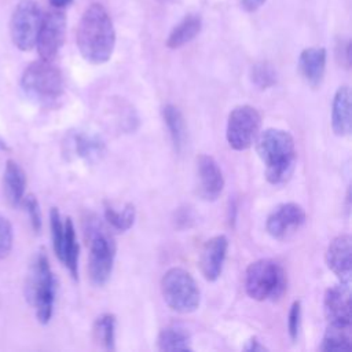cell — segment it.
<instances>
[{
  "label": "cell",
  "mask_w": 352,
  "mask_h": 352,
  "mask_svg": "<svg viewBox=\"0 0 352 352\" xmlns=\"http://www.w3.org/2000/svg\"><path fill=\"white\" fill-rule=\"evenodd\" d=\"M76 43L81 56L92 63H106L114 51L116 30L107 10L99 4H91L82 14L76 34Z\"/></svg>",
  "instance_id": "6da1fadb"
},
{
  "label": "cell",
  "mask_w": 352,
  "mask_h": 352,
  "mask_svg": "<svg viewBox=\"0 0 352 352\" xmlns=\"http://www.w3.org/2000/svg\"><path fill=\"white\" fill-rule=\"evenodd\" d=\"M256 151L265 166V179L274 186L289 182L293 176L297 150L293 136L283 129L268 128L256 138Z\"/></svg>",
  "instance_id": "7a4b0ae2"
},
{
  "label": "cell",
  "mask_w": 352,
  "mask_h": 352,
  "mask_svg": "<svg viewBox=\"0 0 352 352\" xmlns=\"http://www.w3.org/2000/svg\"><path fill=\"white\" fill-rule=\"evenodd\" d=\"M84 232L88 245V274L95 286H103L111 275L116 242L109 228L95 216H89L84 223Z\"/></svg>",
  "instance_id": "3957f363"
},
{
  "label": "cell",
  "mask_w": 352,
  "mask_h": 352,
  "mask_svg": "<svg viewBox=\"0 0 352 352\" xmlns=\"http://www.w3.org/2000/svg\"><path fill=\"white\" fill-rule=\"evenodd\" d=\"M243 285L250 298L256 301H275L287 289V275L279 263L260 258L246 268Z\"/></svg>",
  "instance_id": "277c9868"
},
{
  "label": "cell",
  "mask_w": 352,
  "mask_h": 352,
  "mask_svg": "<svg viewBox=\"0 0 352 352\" xmlns=\"http://www.w3.org/2000/svg\"><path fill=\"white\" fill-rule=\"evenodd\" d=\"M56 282L51 271L48 257L44 252L36 254L26 286V296L36 311V318L41 324H47L54 312Z\"/></svg>",
  "instance_id": "5b68a950"
},
{
  "label": "cell",
  "mask_w": 352,
  "mask_h": 352,
  "mask_svg": "<svg viewBox=\"0 0 352 352\" xmlns=\"http://www.w3.org/2000/svg\"><path fill=\"white\" fill-rule=\"evenodd\" d=\"M23 91L33 99L51 103L65 92V81L60 70L50 60H34L26 66L21 77Z\"/></svg>",
  "instance_id": "8992f818"
},
{
  "label": "cell",
  "mask_w": 352,
  "mask_h": 352,
  "mask_svg": "<svg viewBox=\"0 0 352 352\" xmlns=\"http://www.w3.org/2000/svg\"><path fill=\"white\" fill-rule=\"evenodd\" d=\"M161 293L166 305L175 312L191 314L199 307V287L192 275L180 267H172L164 274Z\"/></svg>",
  "instance_id": "52a82bcc"
},
{
  "label": "cell",
  "mask_w": 352,
  "mask_h": 352,
  "mask_svg": "<svg viewBox=\"0 0 352 352\" xmlns=\"http://www.w3.org/2000/svg\"><path fill=\"white\" fill-rule=\"evenodd\" d=\"M43 14L34 0H21L11 15L10 34L14 45L21 51H30L36 47Z\"/></svg>",
  "instance_id": "ba28073f"
},
{
  "label": "cell",
  "mask_w": 352,
  "mask_h": 352,
  "mask_svg": "<svg viewBox=\"0 0 352 352\" xmlns=\"http://www.w3.org/2000/svg\"><path fill=\"white\" fill-rule=\"evenodd\" d=\"M261 116L257 109L249 104L234 107L227 120L226 138L231 148L236 151L248 150L260 133Z\"/></svg>",
  "instance_id": "9c48e42d"
},
{
  "label": "cell",
  "mask_w": 352,
  "mask_h": 352,
  "mask_svg": "<svg viewBox=\"0 0 352 352\" xmlns=\"http://www.w3.org/2000/svg\"><path fill=\"white\" fill-rule=\"evenodd\" d=\"M66 37L65 12L55 8L43 15L40 30L36 40V48L40 59L52 62L62 48Z\"/></svg>",
  "instance_id": "30bf717a"
},
{
  "label": "cell",
  "mask_w": 352,
  "mask_h": 352,
  "mask_svg": "<svg viewBox=\"0 0 352 352\" xmlns=\"http://www.w3.org/2000/svg\"><path fill=\"white\" fill-rule=\"evenodd\" d=\"M307 214L301 205L296 202H285L278 205L267 217L265 230L278 241L292 236L304 223Z\"/></svg>",
  "instance_id": "8fae6325"
},
{
  "label": "cell",
  "mask_w": 352,
  "mask_h": 352,
  "mask_svg": "<svg viewBox=\"0 0 352 352\" xmlns=\"http://www.w3.org/2000/svg\"><path fill=\"white\" fill-rule=\"evenodd\" d=\"M352 239L348 234L336 236L327 246L326 264L329 270L341 280L349 285L352 274Z\"/></svg>",
  "instance_id": "7c38bea8"
},
{
  "label": "cell",
  "mask_w": 352,
  "mask_h": 352,
  "mask_svg": "<svg viewBox=\"0 0 352 352\" xmlns=\"http://www.w3.org/2000/svg\"><path fill=\"white\" fill-rule=\"evenodd\" d=\"M228 250L226 235H216L208 239L199 253V271L208 282H214L221 275L224 260Z\"/></svg>",
  "instance_id": "4fadbf2b"
},
{
  "label": "cell",
  "mask_w": 352,
  "mask_h": 352,
  "mask_svg": "<svg viewBox=\"0 0 352 352\" xmlns=\"http://www.w3.org/2000/svg\"><path fill=\"white\" fill-rule=\"evenodd\" d=\"M198 192L205 201H216L223 188L224 177L216 160L208 154H201L197 158Z\"/></svg>",
  "instance_id": "5bb4252c"
},
{
  "label": "cell",
  "mask_w": 352,
  "mask_h": 352,
  "mask_svg": "<svg viewBox=\"0 0 352 352\" xmlns=\"http://www.w3.org/2000/svg\"><path fill=\"white\" fill-rule=\"evenodd\" d=\"M323 311L327 323H351L349 285L329 287L323 296Z\"/></svg>",
  "instance_id": "9a60e30c"
},
{
  "label": "cell",
  "mask_w": 352,
  "mask_h": 352,
  "mask_svg": "<svg viewBox=\"0 0 352 352\" xmlns=\"http://www.w3.org/2000/svg\"><path fill=\"white\" fill-rule=\"evenodd\" d=\"M326 50L323 47H309L301 51L298 58V70L305 82L318 88L326 72Z\"/></svg>",
  "instance_id": "2e32d148"
},
{
  "label": "cell",
  "mask_w": 352,
  "mask_h": 352,
  "mask_svg": "<svg viewBox=\"0 0 352 352\" xmlns=\"http://www.w3.org/2000/svg\"><path fill=\"white\" fill-rule=\"evenodd\" d=\"M3 195L10 206H18L23 197L26 188V175L19 164L12 160L6 162L3 173Z\"/></svg>",
  "instance_id": "e0dca14e"
},
{
  "label": "cell",
  "mask_w": 352,
  "mask_h": 352,
  "mask_svg": "<svg viewBox=\"0 0 352 352\" xmlns=\"http://www.w3.org/2000/svg\"><path fill=\"white\" fill-rule=\"evenodd\" d=\"M351 92L346 85L340 87L331 103V129L337 136H348L351 133Z\"/></svg>",
  "instance_id": "ac0fdd59"
},
{
  "label": "cell",
  "mask_w": 352,
  "mask_h": 352,
  "mask_svg": "<svg viewBox=\"0 0 352 352\" xmlns=\"http://www.w3.org/2000/svg\"><path fill=\"white\" fill-rule=\"evenodd\" d=\"M73 153L88 164H95L104 157L106 144L98 135L78 132L72 136Z\"/></svg>",
  "instance_id": "d6986e66"
},
{
  "label": "cell",
  "mask_w": 352,
  "mask_h": 352,
  "mask_svg": "<svg viewBox=\"0 0 352 352\" xmlns=\"http://www.w3.org/2000/svg\"><path fill=\"white\" fill-rule=\"evenodd\" d=\"M352 346V323H327L322 344L323 352H345Z\"/></svg>",
  "instance_id": "ffe728a7"
},
{
  "label": "cell",
  "mask_w": 352,
  "mask_h": 352,
  "mask_svg": "<svg viewBox=\"0 0 352 352\" xmlns=\"http://www.w3.org/2000/svg\"><path fill=\"white\" fill-rule=\"evenodd\" d=\"M201 18L199 15L195 14H190L186 15L169 33L168 38H166V47L170 50H176L180 48L183 45H186L187 43H190L191 40H194L198 33L201 32Z\"/></svg>",
  "instance_id": "44dd1931"
},
{
  "label": "cell",
  "mask_w": 352,
  "mask_h": 352,
  "mask_svg": "<svg viewBox=\"0 0 352 352\" xmlns=\"http://www.w3.org/2000/svg\"><path fill=\"white\" fill-rule=\"evenodd\" d=\"M162 120L168 128L170 140L173 143V147L176 151H182L186 146V139H187V129H186V122L184 117L180 111L179 107L175 104H165L162 107Z\"/></svg>",
  "instance_id": "7402d4cb"
},
{
  "label": "cell",
  "mask_w": 352,
  "mask_h": 352,
  "mask_svg": "<svg viewBox=\"0 0 352 352\" xmlns=\"http://www.w3.org/2000/svg\"><path fill=\"white\" fill-rule=\"evenodd\" d=\"M65 223V235H63V245H62V256L60 261L66 265L70 275L77 280L78 279V254L80 248L76 236L74 224L70 217H66Z\"/></svg>",
  "instance_id": "603a6c76"
},
{
  "label": "cell",
  "mask_w": 352,
  "mask_h": 352,
  "mask_svg": "<svg viewBox=\"0 0 352 352\" xmlns=\"http://www.w3.org/2000/svg\"><path fill=\"white\" fill-rule=\"evenodd\" d=\"M160 351H191V338L188 331L179 324L164 327L157 337Z\"/></svg>",
  "instance_id": "cb8c5ba5"
},
{
  "label": "cell",
  "mask_w": 352,
  "mask_h": 352,
  "mask_svg": "<svg viewBox=\"0 0 352 352\" xmlns=\"http://www.w3.org/2000/svg\"><path fill=\"white\" fill-rule=\"evenodd\" d=\"M95 342L106 351L116 349V316L113 314L99 315L92 326Z\"/></svg>",
  "instance_id": "d4e9b609"
},
{
  "label": "cell",
  "mask_w": 352,
  "mask_h": 352,
  "mask_svg": "<svg viewBox=\"0 0 352 352\" xmlns=\"http://www.w3.org/2000/svg\"><path fill=\"white\" fill-rule=\"evenodd\" d=\"M135 217L136 210L133 204H126L121 210H117L110 204H104V219L107 224L116 231H128L133 226Z\"/></svg>",
  "instance_id": "484cf974"
},
{
  "label": "cell",
  "mask_w": 352,
  "mask_h": 352,
  "mask_svg": "<svg viewBox=\"0 0 352 352\" xmlns=\"http://www.w3.org/2000/svg\"><path fill=\"white\" fill-rule=\"evenodd\" d=\"M250 80L260 89H268L276 84L278 74L270 62H257L250 69Z\"/></svg>",
  "instance_id": "4316f807"
},
{
  "label": "cell",
  "mask_w": 352,
  "mask_h": 352,
  "mask_svg": "<svg viewBox=\"0 0 352 352\" xmlns=\"http://www.w3.org/2000/svg\"><path fill=\"white\" fill-rule=\"evenodd\" d=\"M50 228H51L54 252H55L56 257L60 260L63 235H65V223L60 217V213H59L58 208H51V210H50Z\"/></svg>",
  "instance_id": "83f0119b"
},
{
  "label": "cell",
  "mask_w": 352,
  "mask_h": 352,
  "mask_svg": "<svg viewBox=\"0 0 352 352\" xmlns=\"http://www.w3.org/2000/svg\"><path fill=\"white\" fill-rule=\"evenodd\" d=\"M12 227L11 223L0 214V258H6L12 249Z\"/></svg>",
  "instance_id": "f1b7e54d"
},
{
  "label": "cell",
  "mask_w": 352,
  "mask_h": 352,
  "mask_svg": "<svg viewBox=\"0 0 352 352\" xmlns=\"http://www.w3.org/2000/svg\"><path fill=\"white\" fill-rule=\"evenodd\" d=\"M21 204H23V206L26 208V212L29 214L33 230L36 232H40V230H41V212H40V205H38L36 197L33 194H28V195L23 197Z\"/></svg>",
  "instance_id": "f546056e"
},
{
  "label": "cell",
  "mask_w": 352,
  "mask_h": 352,
  "mask_svg": "<svg viewBox=\"0 0 352 352\" xmlns=\"http://www.w3.org/2000/svg\"><path fill=\"white\" fill-rule=\"evenodd\" d=\"M300 322H301V301L296 300L292 302L289 309V316H287V331L292 341L297 340L298 337Z\"/></svg>",
  "instance_id": "4dcf8cb0"
},
{
  "label": "cell",
  "mask_w": 352,
  "mask_h": 352,
  "mask_svg": "<svg viewBox=\"0 0 352 352\" xmlns=\"http://www.w3.org/2000/svg\"><path fill=\"white\" fill-rule=\"evenodd\" d=\"M173 223H175V227H176L177 230L190 228V227L192 226V223H194V213H192V210H191L188 206L179 208V209L175 212Z\"/></svg>",
  "instance_id": "1f68e13d"
},
{
  "label": "cell",
  "mask_w": 352,
  "mask_h": 352,
  "mask_svg": "<svg viewBox=\"0 0 352 352\" xmlns=\"http://www.w3.org/2000/svg\"><path fill=\"white\" fill-rule=\"evenodd\" d=\"M336 55H337L338 63L342 67L349 69V66H351V41L349 40H341L337 45Z\"/></svg>",
  "instance_id": "d6a6232c"
},
{
  "label": "cell",
  "mask_w": 352,
  "mask_h": 352,
  "mask_svg": "<svg viewBox=\"0 0 352 352\" xmlns=\"http://www.w3.org/2000/svg\"><path fill=\"white\" fill-rule=\"evenodd\" d=\"M243 351H248V352H264V351H268V348L261 344V341L257 338V337H252L248 340L246 345L243 346Z\"/></svg>",
  "instance_id": "836d02e7"
},
{
  "label": "cell",
  "mask_w": 352,
  "mask_h": 352,
  "mask_svg": "<svg viewBox=\"0 0 352 352\" xmlns=\"http://www.w3.org/2000/svg\"><path fill=\"white\" fill-rule=\"evenodd\" d=\"M264 3H265V0H241L242 7L249 12L258 10Z\"/></svg>",
  "instance_id": "e575fe53"
},
{
  "label": "cell",
  "mask_w": 352,
  "mask_h": 352,
  "mask_svg": "<svg viewBox=\"0 0 352 352\" xmlns=\"http://www.w3.org/2000/svg\"><path fill=\"white\" fill-rule=\"evenodd\" d=\"M236 213H238V202H236V199H231L230 204H228V221H230V226L235 224Z\"/></svg>",
  "instance_id": "d590c367"
},
{
  "label": "cell",
  "mask_w": 352,
  "mask_h": 352,
  "mask_svg": "<svg viewBox=\"0 0 352 352\" xmlns=\"http://www.w3.org/2000/svg\"><path fill=\"white\" fill-rule=\"evenodd\" d=\"M50 4L54 7V8H58V10H62L65 7H67L73 0H48Z\"/></svg>",
  "instance_id": "8d00e7d4"
}]
</instances>
